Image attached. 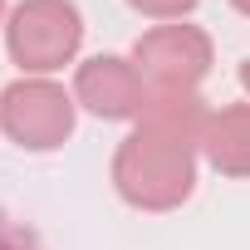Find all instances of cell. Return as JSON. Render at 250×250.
Instances as JSON below:
<instances>
[{
	"mask_svg": "<svg viewBox=\"0 0 250 250\" xmlns=\"http://www.w3.org/2000/svg\"><path fill=\"white\" fill-rule=\"evenodd\" d=\"M0 250H40V245H35V235L25 226H15L5 211H0Z\"/></svg>",
	"mask_w": 250,
	"mask_h": 250,
	"instance_id": "ba28073f",
	"label": "cell"
},
{
	"mask_svg": "<svg viewBox=\"0 0 250 250\" xmlns=\"http://www.w3.org/2000/svg\"><path fill=\"white\" fill-rule=\"evenodd\" d=\"M230 10H235V15H245V20H250V0H230Z\"/></svg>",
	"mask_w": 250,
	"mask_h": 250,
	"instance_id": "30bf717a",
	"label": "cell"
},
{
	"mask_svg": "<svg viewBox=\"0 0 250 250\" xmlns=\"http://www.w3.org/2000/svg\"><path fill=\"white\" fill-rule=\"evenodd\" d=\"M0 30H5V0H0Z\"/></svg>",
	"mask_w": 250,
	"mask_h": 250,
	"instance_id": "8fae6325",
	"label": "cell"
},
{
	"mask_svg": "<svg viewBox=\"0 0 250 250\" xmlns=\"http://www.w3.org/2000/svg\"><path fill=\"white\" fill-rule=\"evenodd\" d=\"M74 103L103 123H138L147 103V79L128 54H93L74 69Z\"/></svg>",
	"mask_w": 250,
	"mask_h": 250,
	"instance_id": "5b68a950",
	"label": "cell"
},
{
	"mask_svg": "<svg viewBox=\"0 0 250 250\" xmlns=\"http://www.w3.org/2000/svg\"><path fill=\"white\" fill-rule=\"evenodd\" d=\"M201 157L221 177H235V182L250 177V103L211 108L206 133H201Z\"/></svg>",
	"mask_w": 250,
	"mask_h": 250,
	"instance_id": "8992f818",
	"label": "cell"
},
{
	"mask_svg": "<svg viewBox=\"0 0 250 250\" xmlns=\"http://www.w3.org/2000/svg\"><path fill=\"white\" fill-rule=\"evenodd\" d=\"M196 143L133 123V133L118 143L113 152V191L138 206V211H177L191 191H196Z\"/></svg>",
	"mask_w": 250,
	"mask_h": 250,
	"instance_id": "6da1fadb",
	"label": "cell"
},
{
	"mask_svg": "<svg viewBox=\"0 0 250 250\" xmlns=\"http://www.w3.org/2000/svg\"><path fill=\"white\" fill-rule=\"evenodd\" d=\"M128 5L138 10V15H147V20H162V25H172V20H187L201 0H128Z\"/></svg>",
	"mask_w": 250,
	"mask_h": 250,
	"instance_id": "52a82bcc",
	"label": "cell"
},
{
	"mask_svg": "<svg viewBox=\"0 0 250 250\" xmlns=\"http://www.w3.org/2000/svg\"><path fill=\"white\" fill-rule=\"evenodd\" d=\"M128 59L138 64L147 88H196L216 64V44H211V35L201 25L172 20V25L143 30Z\"/></svg>",
	"mask_w": 250,
	"mask_h": 250,
	"instance_id": "277c9868",
	"label": "cell"
},
{
	"mask_svg": "<svg viewBox=\"0 0 250 250\" xmlns=\"http://www.w3.org/2000/svg\"><path fill=\"white\" fill-rule=\"evenodd\" d=\"M83 49V15L74 0H20L5 15V54L20 79H54Z\"/></svg>",
	"mask_w": 250,
	"mask_h": 250,
	"instance_id": "7a4b0ae2",
	"label": "cell"
},
{
	"mask_svg": "<svg viewBox=\"0 0 250 250\" xmlns=\"http://www.w3.org/2000/svg\"><path fill=\"white\" fill-rule=\"evenodd\" d=\"M235 79H240V88H245V103H250V59H240V69H235Z\"/></svg>",
	"mask_w": 250,
	"mask_h": 250,
	"instance_id": "9c48e42d",
	"label": "cell"
},
{
	"mask_svg": "<svg viewBox=\"0 0 250 250\" xmlns=\"http://www.w3.org/2000/svg\"><path fill=\"white\" fill-rule=\"evenodd\" d=\"M79 103L54 79H15L0 93V133L25 152H54L74 138Z\"/></svg>",
	"mask_w": 250,
	"mask_h": 250,
	"instance_id": "3957f363",
	"label": "cell"
}]
</instances>
